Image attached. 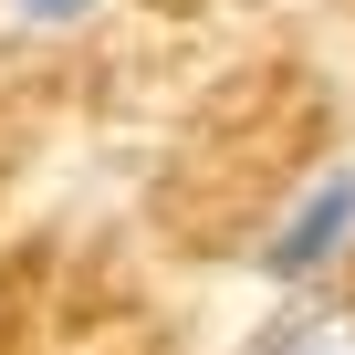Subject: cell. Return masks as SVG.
Wrapping results in <instances>:
<instances>
[{
    "label": "cell",
    "mask_w": 355,
    "mask_h": 355,
    "mask_svg": "<svg viewBox=\"0 0 355 355\" xmlns=\"http://www.w3.org/2000/svg\"><path fill=\"white\" fill-rule=\"evenodd\" d=\"M345 251H355V167H324L313 189L282 209V230L261 241V282L303 293V282H324Z\"/></svg>",
    "instance_id": "obj_1"
},
{
    "label": "cell",
    "mask_w": 355,
    "mask_h": 355,
    "mask_svg": "<svg viewBox=\"0 0 355 355\" xmlns=\"http://www.w3.org/2000/svg\"><path fill=\"white\" fill-rule=\"evenodd\" d=\"M11 11H21V21H84L94 0H11Z\"/></svg>",
    "instance_id": "obj_3"
},
{
    "label": "cell",
    "mask_w": 355,
    "mask_h": 355,
    "mask_svg": "<svg viewBox=\"0 0 355 355\" xmlns=\"http://www.w3.org/2000/svg\"><path fill=\"white\" fill-rule=\"evenodd\" d=\"M251 355H355V303L303 293L293 313H272V324L251 334Z\"/></svg>",
    "instance_id": "obj_2"
}]
</instances>
